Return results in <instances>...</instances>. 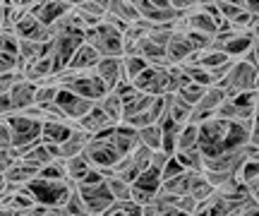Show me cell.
I'll return each mask as SVG.
<instances>
[{"instance_id":"obj_14","label":"cell","mask_w":259,"mask_h":216,"mask_svg":"<svg viewBox=\"0 0 259 216\" xmlns=\"http://www.w3.org/2000/svg\"><path fill=\"white\" fill-rule=\"evenodd\" d=\"M185 31H202V34H209V36H216L219 34V22L206 12V10L199 8V3H197V8H192L190 12H185Z\"/></svg>"},{"instance_id":"obj_35","label":"cell","mask_w":259,"mask_h":216,"mask_svg":"<svg viewBox=\"0 0 259 216\" xmlns=\"http://www.w3.org/2000/svg\"><path fill=\"white\" fill-rule=\"evenodd\" d=\"M204 92H206V84H199V82H187L178 94L183 96L185 101H190L192 106H197L199 101H202V96H204Z\"/></svg>"},{"instance_id":"obj_32","label":"cell","mask_w":259,"mask_h":216,"mask_svg":"<svg viewBox=\"0 0 259 216\" xmlns=\"http://www.w3.org/2000/svg\"><path fill=\"white\" fill-rule=\"evenodd\" d=\"M122 63H125V77L127 79H137L144 70H147L149 65V60L144 56H139V53H132V56H122Z\"/></svg>"},{"instance_id":"obj_3","label":"cell","mask_w":259,"mask_h":216,"mask_svg":"<svg viewBox=\"0 0 259 216\" xmlns=\"http://www.w3.org/2000/svg\"><path fill=\"white\" fill-rule=\"evenodd\" d=\"M84 154L89 156V161H92L94 166H99V168H113L125 156L120 151V147H118V142H115V125L96 132L92 137V142L87 144Z\"/></svg>"},{"instance_id":"obj_2","label":"cell","mask_w":259,"mask_h":216,"mask_svg":"<svg viewBox=\"0 0 259 216\" xmlns=\"http://www.w3.org/2000/svg\"><path fill=\"white\" fill-rule=\"evenodd\" d=\"M3 118L12 127V147L10 149L15 151V156H22L29 147H34L36 142L44 140V120L31 118L22 111H15L10 115H3Z\"/></svg>"},{"instance_id":"obj_12","label":"cell","mask_w":259,"mask_h":216,"mask_svg":"<svg viewBox=\"0 0 259 216\" xmlns=\"http://www.w3.org/2000/svg\"><path fill=\"white\" fill-rule=\"evenodd\" d=\"M24 10L31 12V15H36L41 22H46L48 27H51V24H56L63 15L70 12L72 5H70L67 0H36L34 5H29V8H24Z\"/></svg>"},{"instance_id":"obj_23","label":"cell","mask_w":259,"mask_h":216,"mask_svg":"<svg viewBox=\"0 0 259 216\" xmlns=\"http://www.w3.org/2000/svg\"><path fill=\"white\" fill-rule=\"evenodd\" d=\"M74 125H77V122H72V120H46L44 122V140L63 144V142L72 135Z\"/></svg>"},{"instance_id":"obj_37","label":"cell","mask_w":259,"mask_h":216,"mask_svg":"<svg viewBox=\"0 0 259 216\" xmlns=\"http://www.w3.org/2000/svg\"><path fill=\"white\" fill-rule=\"evenodd\" d=\"M219 5H221L223 17L228 19V22H233V19H235L242 12V10H245V5H233V3H219Z\"/></svg>"},{"instance_id":"obj_40","label":"cell","mask_w":259,"mask_h":216,"mask_svg":"<svg viewBox=\"0 0 259 216\" xmlns=\"http://www.w3.org/2000/svg\"><path fill=\"white\" fill-rule=\"evenodd\" d=\"M250 31H252V36H254V41H259V15L254 17V22H252Z\"/></svg>"},{"instance_id":"obj_10","label":"cell","mask_w":259,"mask_h":216,"mask_svg":"<svg viewBox=\"0 0 259 216\" xmlns=\"http://www.w3.org/2000/svg\"><path fill=\"white\" fill-rule=\"evenodd\" d=\"M226 99H228V94H226V89H223L221 84H209L206 87V92H204V96H202V101L194 106L192 118H190V120L192 122H204V120H209V118H213Z\"/></svg>"},{"instance_id":"obj_16","label":"cell","mask_w":259,"mask_h":216,"mask_svg":"<svg viewBox=\"0 0 259 216\" xmlns=\"http://www.w3.org/2000/svg\"><path fill=\"white\" fill-rule=\"evenodd\" d=\"M36 92H38L36 82H31V79H27V77H22L17 84L12 87L10 92H5V94H10L15 111H24V108L36 104Z\"/></svg>"},{"instance_id":"obj_9","label":"cell","mask_w":259,"mask_h":216,"mask_svg":"<svg viewBox=\"0 0 259 216\" xmlns=\"http://www.w3.org/2000/svg\"><path fill=\"white\" fill-rule=\"evenodd\" d=\"M161 188H163V168L149 166L132 183V197L137 199L139 204H147L161 192Z\"/></svg>"},{"instance_id":"obj_28","label":"cell","mask_w":259,"mask_h":216,"mask_svg":"<svg viewBox=\"0 0 259 216\" xmlns=\"http://www.w3.org/2000/svg\"><path fill=\"white\" fill-rule=\"evenodd\" d=\"M176 156L183 161V166L190 170H204L206 168V156H204V151L199 149V144L197 147H190V149H178Z\"/></svg>"},{"instance_id":"obj_19","label":"cell","mask_w":259,"mask_h":216,"mask_svg":"<svg viewBox=\"0 0 259 216\" xmlns=\"http://www.w3.org/2000/svg\"><path fill=\"white\" fill-rule=\"evenodd\" d=\"M166 53H168V60L178 63V65H183V63L190 60V56H192L194 51L190 46V41H187L185 31H173V36H170V41H168V46H166Z\"/></svg>"},{"instance_id":"obj_42","label":"cell","mask_w":259,"mask_h":216,"mask_svg":"<svg viewBox=\"0 0 259 216\" xmlns=\"http://www.w3.org/2000/svg\"><path fill=\"white\" fill-rule=\"evenodd\" d=\"M216 3H233V5H245L247 8V0H216Z\"/></svg>"},{"instance_id":"obj_7","label":"cell","mask_w":259,"mask_h":216,"mask_svg":"<svg viewBox=\"0 0 259 216\" xmlns=\"http://www.w3.org/2000/svg\"><path fill=\"white\" fill-rule=\"evenodd\" d=\"M257 79H259V65L245 60V58H235L231 72L223 77L219 84L226 89L228 99L242 94V92H250V89H257Z\"/></svg>"},{"instance_id":"obj_29","label":"cell","mask_w":259,"mask_h":216,"mask_svg":"<svg viewBox=\"0 0 259 216\" xmlns=\"http://www.w3.org/2000/svg\"><path fill=\"white\" fill-rule=\"evenodd\" d=\"M106 183H108V188H111L113 197L115 199H132V183L125 178H120L118 173H108L106 176Z\"/></svg>"},{"instance_id":"obj_24","label":"cell","mask_w":259,"mask_h":216,"mask_svg":"<svg viewBox=\"0 0 259 216\" xmlns=\"http://www.w3.org/2000/svg\"><path fill=\"white\" fill-rule=\"evenodd\" d=\"M125 101V115H122V120H130L132 115H137V113L147 111L151 101H154V94H149V92H142L137 89L135 94H130L127 99H122Z\"/></svg>"},{"instance_id":"obj_20","label":"cell","mask_w":259,"mask_h":216,"mask_svg":"<svg viewBox=\"0 0 259 216\" xmlns=\"http://www.w3.org/2000/svg\"><path fill=\"white\" fill-rule=\"evenodd\" d=\"M77 125H79V127H84V130H89L92 135H96V132L106 130V127H113V125H118V122H113V120H111V115L103 111L101 104L96 101L92 111L87 113L82 120H77Z\"/></svg>"},{"instance_id":"obj_13","label":"cell","mask_w":259,"mask_h":216,"mask_svg":"<svg viewBox=\"0 0 259 216\" xmlns=\"http://www.w3.org/2000/svg\"><path fill=\"white\" fill-rule=\"evenodd\" d=\"M15 29H17V34L22 38H31V41H51L53 38V31H51V27L46 22H41L36 15H31L27 10H24V15L15 24Z\"/></svg>"},{"instance_id":"obj_36","label":"cell","mask_w":259,"mask_h":216,"mask_svg":"<svg viewBox=\"0 0 259 216\" xmlns=\"http://www.w3.org/2000/svg\"><path fill=\"white\" fill-rule=\"evenodd\" d=\"M183 170H187V168L183 166V161H180L176 154H173V156L166 161V166H163V180H166V178H173V176H180Z\"/></svg>"},{"instance_id":"obj_27","label":"cell","mask_w":259,"mask_h":216,"mask_svg":"<svg viewBox=\"0 0 259 216\" xmlns=\"http://www.w3.org/2000/svg\"><path fill=\"white\" fill-rule=\"evenodd\" d=\"M99 104H101L103 111L111 115V120H113V122H122V115H125V101H122V96L118 94L115 89H111V92L103 96Z\"/></svg>"},{"instance_id":"obj_15","label":"cell","mask_w":259,"mask_h":216,"mask_svg":"<svg viewBox=\"0 0 259 216\" xmlns=\"http://www.w3.org/2000/svg\"><path fill=\"white\" fill-rule=\"evenodd\" d=\"M94 72L108 84V89H113V87L125 77V63H122V56H103L101 60H99V65L94 67Z\"/></svg>"},{"instance_id":"obj_44","label":"cell","mask_w":259,"mask_h":216,"mask_svg":"<svg viewBox=\"0 0 259 216\" xmlns=\"http://www.w3.org/2000/svg\"><path fill=\"white\" fill-rule=\"evenodd\" d=\"M67 3H70L72 8H77V5H82V3H87V0H67Z\"/></svg>"},{"instance_id":"obj_21","label":"cell","mask_w":259,"mask_h":216,"mask_svg":"<svg viewBox=\"0 0 259 216\" xmlns=\"http://www.w3.org/2000/svg\"><path fill=\"white\" fill-rule=\"evenodd\" d=\"M101 53H99V48L92 46L89 41H84L82 46L77 48V53L72 56V60H70V65L72 70H94V67L99 65V60H101Z\"/></svg>"},{"instance_id":"obj_43","label":"cell","mask_w":259,"mask_h":216,"mask_svg":"<svg viewBox=\"0 0 259 216\" xmlns=\"http://www.w3.org/2000/svg\"><path fill=\"white\" fill-rule=\"evenodd\" d=\"M252 51H254V58H257V63H259V41H254V46H252Z\"/></svg>"},{"instance_id":"obj_8","label":"cell","mask_w":259,"mask_h":216,"mask_svg":"<svg viewBox=\"0 0 259 216\" xmlns=\"http://www.w3.org/2000/svg\"><path fill=\"white\" fill-rule=\"evenodd\" d=\"M77 188H79L84 202H87L89 216H106L108 207L115 199L106 180H101V183H77Z\"/></svg>"},{"instance_id":"obj_30","label":"cell","mask_w":259,"mask_h":216,"mask_svg":"<svg viewBox=\"0 0 259 216\" xmlns=\"http://www.w3.org/2000/svg\"><path fill=\"white\" fill-rule=\"evenodd\" d=\"M65 216H89V209H87V202H84L82 192L77 188V183H74L72 192H70V197L65 202Z\"/></svg>"},{"instance_id":"obj_22","label":"cell","mask_w":259,"mask_h":216,"mask_svg":"<svg viewBox=\"0 0 259 216\" xmlns=\"http://www.w3.org/2000/svg\"><path fill=\"white\" fill-rule=\"evenodd\" d=\"M192 111H194V106L190 104V101H185V99L178 94V92H173V94H166V113L176 122H180V125L190 122V118H192Z\"/></svg>"},{"instance_id":"obj_45","label":"cell","mask_w":259,"mask_h":216,"mask_svg":"<svg viewBox=\"0 0 259 216\" xmlns=\"http://www.w3.org/2000/svg\"><path fill=\"white\" fill-rule=\"evenodd\" d=\"M257 89H259V79H257Z\"/></svg>"},{"instance_id":"obj_17","label":"cell","mask_w":259,"mask_h":216,"mask_svg":"<svg viewBox=\"0 0 259 216\" xmlns=\"http://www.w3.org/2000/svg\"><path fill=\"white\" fill-rule=\"evenodd\" d=\"M38 170H41V166H36V163H31V161L19 156L8 170H3V178L15 183V185H27L29 180H34L38 176Z\"/></svg>"},{"instance_id":"obj_31","label":"cell","mask_w":259,"mask_h":216,"mask_svg":"<svg viewBox=\"0 0 259 216\" xmlns=\"http://www.w3.org/2000/svg\"><path fill=\"white\" fill-rule=\"evenodd\" d=\"M199 142V122H185L180 127V135H178V149H190V147H197Z\"/></svg>"},{"instance_id":"obj_26","label":"cell","mask_w":259,"mask_h":216,"mask_svg":"<svg viewBox=\"0 0 259 216\" xmlns=\"http://www.w3.org/2000/svg\"><path fill=\"white\" fill-rule=\"evenodd\" d=\"M65 161H67V176H70L72 183H82V180L89 176V170L94 168V163L89 161L87 154H77V156L65 159Z\"/></svg>"},{"instance_id":"obj_5","label":"cell","mask_w":259,"mask_h":216,"mask_svg":"<svg viewBox=\"0 0 259 216\" xmlns=\"http://www.w3.org/2000/svg\"><path fill=\"white\" fill-rule=\"evenodd\" d=\"M24 188L31 192V197L41 202V204H48V207H65V202L72 192L74 183L72 180H48L36 176L34 180H29Z\"/></svg>"},{"instance_id":"obj_4","label":"cell","mask_w":259,"mask_h":216,"mask_svg":"<svg viewBox=\"0 0 259 216\" xmlns=\"http://www.w3.org/2000/svg\"><path fill=\"white\" fill-rule=\"evenodd\" d=\"M87 41L99 48L101 56H125V31L108 19L87 27Z\"/></svg>"},{"instance_id":"obj_34","label":"cell","mask_w":259,"mask_h":216,"mask_svg":"<svg viewBox=\"0 0 259 216\" xmlns=\"http://www.w3.org/2000/svg\"><path fill=\"white\" fill-rule=\"evenodd\" d=\"M187 70V75H190V79L192 82H199V84H213V79H211V72H209V67H204L199 65V63H183Z\"/></svg>"},{"instance_id":"obj_6","label":"cell","mask_w":259,"mask_h":216,"mask_svg":"<svg viewBox=\"0 0 259 216\" xmlns=\"http://www.w3.org/2000/svg\"><path fill=\"white\" fill-rule=\"evenodd\" d=\"M231 122L226 118H219L213 115L209 120L199 122V149L204 151L206 159L211 156H219L221 151H226V140H228V132H231Z\"/></svg>"},{"instance_id":"obj_33","label":"cell","mask_w":259,"mask_h":216,"mask_svg":"<svg viewBox=\"0 0 259 216\" xmlns=\"http://www.w3.org/2000/svg\"><path fill=\"white\" fill-rule=\"evenodd\" d=\"M139 135H142V142L147 147H151V149H161L163 147V127H161V122L139 127Z\"/></svg>"},{"instance_id":"obj_25","label":"cell","mask_w":259,"mask_h":216,"mask_svg":"<svg viewBox=\"0 0 259 216\" xmlns=\"http://www.w3.org/2000/svg\"><path fill=\"white\" fill-rule=\"evenodd\" d=\"M194 176H197V170H183L180 176H173V178H166L163 180V190L166 192H173V195H178V197H183V195H187L190 190H192V180Z\"/></svg>"},{"instance_id":"obj_18","label":"cell","mask_w":259,"mask_h":216,"mask_svg":"<svg viewBox=\"0 0 259 216\" xmlns=\"http://www.w3.org/2000/svg\"><path fill=\"white\" fill-rule=\"evenodd\" d=\"M92 137L94 135L89 130H84V127H79V125H74L72 135L60 144L63 159H72V156H77V154H84V149H87V144L92 142Z\"/></svg>"},{"instance_id":"obj_41","label":"cell","mask_w":259,"mask_h":216,"mask_svg":"<svg viewBox=\"0 0 259 216\" xmlns=\"http://www.w3.org/2000/svg\"><path fill=\"white\" fill-rule=\"evenodd\" d=\"M250 190H252V195H254V197L259 199V178H257V180H254V183H252V185H250Z\"/></svg>"},{"instance_id":"obj_1","label":"cell","mask_w":259,"mask_h":216,"mask_svg":"<svg viewBox=\"0 0 259 216\" xmlns=\"http://www.w3.org/2000/svg\"><path fill=\"white\" fill-rule=\"evenodd\" d=\"M56 82L60 87H65V89H72L77 94L92 99V101H101L103 96L111 92L108 84L94 70H72V67H65L63 72L56 75Z\"/></svg>"},{"instance_id":"obj_38","label":"cell","mask_w":259,"mask_h":216,"mask_svg":"<svg viewBox=\"0 0 259 216\" xmlns=\"http://www.w3.org/2000/svg\"><path fill=\"white\" fill-rule=\"evenodd\" d=\"M0 137H3V149H10L12 147V127L10 122L3 118V130H0Z\"/></svg>"},{"instance_id":"obj_11","label":"cell","mask_w":259,"mask_h":216,"mask_svg":"<svg viewBox=\"0 0 259 216\" xmlns=\"http://www.w3.org/2000/svg\"><path fill=\"white\" fill-rule=\"evenodd\" d=\"M94 104L96 101H92V99H87V96L77 94V92H72V89H65V87H60V94H58V106L65 111V115L70 118L72 122L82 120L87 113L94 108Z\"/></svg>"},{"instance_id":"obj_39","label":"cell","mask_w":259,"mask_h":216,"mask_svg":"<svg viewBox=\"0 0 259 216\" xmlns=\"http://www.w3.org/2000/svg\"><path fill=\"white\" fill-rule=\"evenodd\" d=\"M197 3L199 0H170V5L176 10H180V12H190L192 8H197Z\"/></svg>"}]
</instances>
